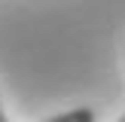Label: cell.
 <instances>
[{
  "label": "cell",
  "mask_w": 125,
  "mask_h": 122,
  "mask_svg": "<svg viewBox=\"0 0 125 122\" xmlns=\"http://www.w3.org/2000/svg\"><path fill=\"white\" fill-rule=\"evenodd\" d=\"M122 119H125V113H122Z\"/></svg>",
  "instance_id": "3957f363"
},
{
  "label": "cell",
  "mask_w": 125,
  "mask_h": 122,
  "mask_svg": "<svg viewBox=\"0 0 125 122\" xmlns=\"http://www.w3.org/2000/svg\"><path fill=\"white\" fill-rule=\"evenodd\" d=\"M92 119H95V110L83 107V110H73V113H64V116H55V119H49V122H92Z\"/></svg>",
  "instance_id": "6da1fadb"
},
{
  "label": "cell",
  "mask_w": 125,
  "mask_h": 122,
  "mask_svg": "<svg viewBox=\"0 0 125 122\" xmlns=\"http://www.w3.org/2000/svg\"><path fill=\"white\" fill-rule=\"evenodd\" d=\"M3 119H6V116H3V107H0V122H3Z\"/></svg>",
  "instance_id": "7a4b0ae2"
}]
</instances>
